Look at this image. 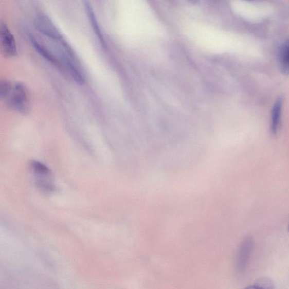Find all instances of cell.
Listing matches in <instances>:
<instances>
[{"label":"cell","instance_id":"obj_1","mask_svg":"<svg viewBox=\"0 0 289 289\" xmlns=\"http://www.w3.org/2000/svg\"><path fill=\"white\" fill-rule=\"evenodd\" d=\"M4 100L9 108L20 113H27L30 108L27 88L21 83L11 84L8 94Z\"/></svg>","mask_w":289,"mask_h":289},{"label":"cell","instance_id":"obj_2","mask_svg":"<svg viewBox=\"0 0 289 289\" xmlns=\"http://www.w3.org/2000/svg\"><path fill=\"white\" fill-rule=\"evenodd\" d=\"M254 248L252 237L246 236L241 242L235 257V273L238 277L244 276L249 265Z\"/></svg>","mask_w":289,"mask_h":289},{"label":"cell","instance_id":"obj_3","mask_svg":"<svg viewBox=\"0 0 289 289\" xmlns=\"http://www.w3.org/2000/svg\"><path fill=\"white\" fill-rule=\"evenodd\" d=\"M34 25L40 32H41L46 37L50 39L57 45L66 42L53 23L47 15L44 14L37 15L34 20Z\"/></svg>","mask_w":289,"mask_h":289},{"label":"cell","instance_id":"obj_4","mask_svg":"<svg viewBox=\"0 0 289 289\" xmlns=\"http://www.w3.org/2000/svg\"><path fill=\"white\" fill-rule=\"evenodd\" d=\"M31 170L35 175L36 183L38 188L47 192L53 191L55 186L51 180L50 171L47 166L38 161H35L32 164Z\"/></svg>","mask_w":289,"mask_h":289},{"label":"cell","instance_id":"obj_5","mask_svg":"<svg viewBox=\"0 0 289 289\" xmlns=\"http://www.w3.org/2000/svg\"><path fill=\"white\" fill-rule=\"evenodd\" d=\"M0 40L3 54L7 57H14L17 54L15 39L5 23L0 24Z\"/></svg>","mask_w":289,"mask_h":289},{"label":"cell","instance_id":"obj_6","mask_svg":"<svg viewBox=\"0 0 289 289\" xmlns=\"http://www.w3.org/2000/svg\"><path fill=\"white\" fill-rule=\"evenodd\" d=\"M30 42L33 45V47L35 49L38 53L42 55L45 59L59 67H64V65L62 62L57 59V57L54 55L43 44H40L33 35L30 36Z\"/></svg>","mask_w":289,"mask_h":289},{"label":"cell","instance_id":"obj_7","mask_svg":"<svg viewBox=\"0 0 289 289\" xmlns=\"http://www.w3.org/2000/svg\"><path fill=\"white\" fill-rule=\"evenodd\" d=\"M283 106L282 98L280 97L275 102L271 112L270 132L272 134L276 135L279 131L282 110Z\"/></svg>","mask_w":289,"mask_h":289},{"label":"cell","instance_id":"obj_8","mask_svg":"<svg viewBox=\"0 0 289 289\" xmlns=\"http://www.w3.org/2000/svg\"><path fill=\"white\" fill-rule=\"evenodd\" d=\"M279 61L282 73L289 74V39L281 45L279 50Z\"/></svg>","mask_w":289,"mask_h":289},{"label":"cell","instance_id":"obj_9","mask_svg":"<svg viewBox=\"0 0 289 289\" xmlns=\"http://www.w3.org/2000/svg\"><path fill=\"white\" fill-rule=\"evenodd\" d=\"M84 7L86 13L88 16L92 27L94 28V31L96 32V35L102 45H105V40L103 39V34L98 25V21L96 19V15L93 8L90 5V3L88 1L84 2Z\"/></svg>","mask_w":289,"mask_h":289},{"label":"cell","instance_id":"obj_10","mask_svg":"<svg viewBox=\"0 0 289 289\" xmlns=\"http://www.w3.org/2000/svg\"><path fill=\"white\" fill-rule=\"evenodd\" d=\"M244 289H265L261 285H258L257 283L255 284L248 286L244 288Z\"/></svg>","mask_w":289,"mask_h":289},{"label":"cell","instance_id":"obj_11","mask_svg":"<svg viewBox=\"0 0 289 289\" xmlns=\"http://www.w3.org/2000/svg\"><path fill=\"white\" fill-rule=\"evenodd\" d=\"M288 232H289V223H288Z\"/></svg>","mask_w":289,"mask_h":289}]
</instances>
